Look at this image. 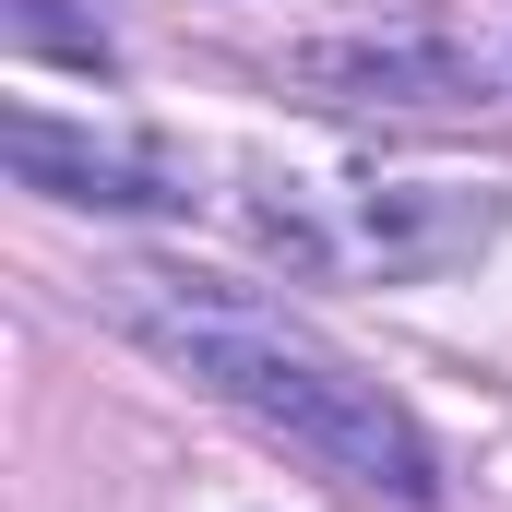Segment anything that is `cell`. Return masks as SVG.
Returning <instances> with one entry per match:
<instances>
[{
    "label": "cell",
    "mask_w": 512,
    "mask_h": 512,
    "mask_svg": "<svg viewBox=\"0 0 512 512\" xmlns=\"http://www.w3.org/2000/svg\"><path fill=\"white\" fill-rule=\"evenodd\" d=\"M120 322L155 346V358H179L203 393H227L239 417L286 429L298 453H322L346 489L405 501V512L441 501V465H429L417 417H405L382 382H358L346 358H322L298 322H274V310L227 298V286H203V274H191V286H179V274H120Z\"/></svg>",
    "instance_id": "6da1fadb"
},
{
    "label": "cell",
    "mask_w": 512,
    "mask_h": 512,
    "mask_svg": "<svg viewBox=\"0 0 512 512\" xmlns=\"http://www.w3.org/2000/svg\"><path fill=\"white\" fill-rule=\"evenodd\" d=\"M0 143H12V167H24L36 191H72V203H179L167 179H143V167H120V155H72L48 120H12Z\"/></svg>",
    "instance_id": "7a4b0ae2"
}]
</instances>
